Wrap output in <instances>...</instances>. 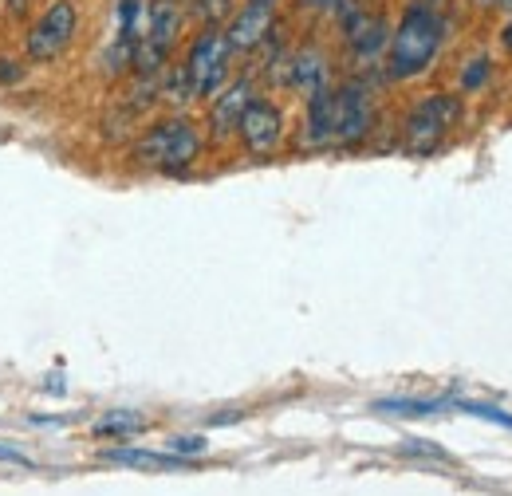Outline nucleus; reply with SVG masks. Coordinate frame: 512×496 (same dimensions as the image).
Returning <instances> with one entry per match:
<instances>
[{"label": "nucleus", "mask_w": 512, "mask_h": 496, "mask_svg": "<svg viewBox=\"0 0 512 496\" xmlns=\"http://www.w3.org/2000/svg\"><path fill=\"white\" fill-rule=\"evenodd\" d=\"M375 126V103L367 87L343 83V87H323L308 95V115H304V146L331 150V146H359Z\"/></svg>", "instance_id": "1"}, {"label": "nucleus", "mask_w": 512, "mask_h": 496, "mask_svg": "<svg viewBox=\"0 0 512 496\" xmlns=\"http://www.w3.org/2000/svg\"><path fill=\"white\" fill-rule=\"evenodd\" d=\"M442 44H446V16L430 0H410L386 40V75L414 79V75L430 71Z\"/></svg>", "instance_id": "2"}, {"label": "nucleus", "mask_w": 512, "mask_h": 496, "mask_svg": "<svg viewBox=\"0 0 512 496\" xmlns=\"http://www.w3.org/2000/svg\"><path fill=\"white\" fill-rule=\"evenodd\" d=\"M130 158L138 166H146V170H158V174H186L201 158V134L182 115L158 119V123H150L142 130V138L134 142Z\"/></svg>", "instance_id": "3"}, {"label": "nucleus", "mask_w": 512, "mask_h": 496, "mask_svg": "<svg viewBox=\"0 0 512 496\" xmlns=\"http://www.w3.org/2000/svg\"><path fill=\"white\" fill-rule=\"evenodd\" d=\"M461 115H465L461 95H446V91L426 95L422 103H414L410 115H406V123H402V146H406V154L430 158L449 134H453V126L461 123Z\"/></svg>", "instance_id": "4"}, {"label": "nucleus", "mask_w": 512, "mask_h": 496, "mask_svg": "<svg viewBox=\"0 0 512 496\" xmlns=\"http://www.w3.org/2000/svg\"><path fill=\"white\" fill-rule=\"evenodd\" d=\"M79 32V4L75 0H52L24 36V56L32 63L60 60Z\"/></svg>", "instance_id": "5"}, {"label": "nucleus", "mask_w": 512, "mask_h": 496, "mask_svg": "<svg viewBox=\"0 0 512 496\" xmlns=\"http://www.w3.org/2000/svg\"><path fill=\"white\" fill-rule=\"evenodd\" d=\"M229 67H233V48L221 28H205L193 36L190 52H186V71H190L197 99H213L229 83Z\"/></svg>", "instance_id": "6"}, {"label": "nucleus", "mask_w": 512, "mask_h": 496, "mask_svg": "<svg viewBox=\"0 0 512 496\" xmlns=\"http://www.w3.org/2000/svg\"><path fill=\"white\" fill-rule=\"evenodd\" d=\"M335 16H339V28H343V44L351 48L355 60L371 63L383 56L386 40H390V24H386L379 12L363 8L359 0H339L335 4Z\"/></svg>", "instance_id": "7"}, {"label": "nucleus", "mask_w": 512, "mask_h": 496, "mask_svg": "<svg viewBox=\"0 0 512 496\" xmlns=\"http://www.w3.org/2000/svg\"><path fill=\"white\" fill-rule=\"evenodd\" d=\"M237 134L253 158H272L284 142V111L268 99H253L237 123Z\"/></svg>", "instance_id": "8"}, {"label": "nucleus", "mask_w": 512, "mask_h": 496, "mask_svg": "<svg viewBox=\"0 0 512 496\" xmlns=\"http://www.w3.org/2000/svg\"><path fill=\"white\" fill-rule=\"evenodd\" d=\"M272 28H276V8L249 0L245 8H237V12L229 16L225 40H229L233 52H253V48H260V44L272 36Z\"/></svg>", "instance_id": "9"}, {"label": "nucleus", "mask_w": 512, "mask_h": 496, "mask_svg": "<svg viewBox=\"0 0 512 496\" xmlns=\"http://www.w3.org/2000/svg\"><path fill=\"white\" fill-rule=\"evenodd\" d=\"M253 83L249 79H237V83H225L217 95H213V107H209V130L213 138H229L237 134V123L245 115V107L253 103Z\"/></svg>", "instance_id": "10"}, {"label": "nucleus", "mask_w": 512, "mask_h": 496, "mask_svg": "<svg viewBox=\"0 0 512 496\" xmlns=\"http://www.w3.org/2000/svg\"><path fill=\"white\" fill-rule=\"evenodd\" d=\"M288 83H292L296 91H304V95L323 91V87H327V60H323L316 48L292 56V63H288Z\"/></svg>", "instance_id": "11"}, {"label": "nucleus", "mask_w": 512, "mask_h": 496, "mask_svg": "<svg viewBox=\"0 0 512 496\" xmlns=\"http://www.w3.org/2000/svg\"><path fill=\"white\" fill-rule=\"evenodd\" d=\"M115 465H134V469H190V457L178 453H150V449H107L103 453Z\"/></svg>", "instance_id": "12"}, {"label": "nucleus", "mask_w": 512, "mask_h": 496, "mask_svg": "<svg viewBox=\"0 0 512 496\" xmlns=\"http://www.w3.org/2000/svg\"><path fill=\"white\" fill-rule=\"evenodd\" d=\"M150 422L138 414V410H107L99 422H95V434L99 437H134L142 434Z\"/></svg>", "instance_id": "13"}, {"label": "nucleus", "mask_w": 512, "mask_h": 496, "mask_svg": "<svg viewBox=\"0 0 512 496\" xmlns=\"http://www.w3.org/2000/svg\"><path fill=\"white\" fill-rule=\"evenodd\" d=\"M158 95H162L166 103H174V107H186L190 99H197V91H193V83H190V71H186V63H174V67H166V71H162V83H158Z\"/></svg>", "instance_id": "14"}, {"label": "nucleus", "mask_w": 512, "mask_h": 496, "mask_svg": "<svg viewBox=\"0 0 512 496\" xmlns=\"http://www.w3.org/2000/svg\"><path fill=\"white\" fill-rule=\"evenodd\" d=\"M142 32H146V4L142 0H119V36L138 48Z\"/></svg>", "instance_id": "15"}, {"label": "nucleus", "mask_w": 512, "mask_h": 496, "mask_svg": "<svg viewBox=\"0 0 512 496\" xmlns=\"http://www.w3.org/2000/svg\"><path fill=\"white\" fill-rule=\"evenodd\" d=\"M190 12L201 28H221L237 8H233V0H190Z\"/></svg>", "instance_id": "16"}, {"label": "nucleus", "mask_w": 512, "mask_h": 496, "mask_svg": "<svg viewBox=\"0 0 512 496\" xmlns=\"http://www.w3.org/2000/svg\"><path fill=\"white\" fill-rule=\"evenodd\" d=\"M485 79H489V60H473L461 71V87H465V91H481Z\"/></svg>", "instance_id": "17"}, {"label": "nucleus", "mask_w": 512, "mask_h": 496, "mask_svg": "<svg viewBox=\"0 0 512 496\" xmlns=\"http://www.w3.org/2000/svg\"><path fill=\"white\" fill-rule=\"evenodd\" d=\"M209 449V441L205 437H170V453H178V457H197V453H205Z\"/></svg>", "instance_id": "18"}, {"label": "nucleus", "mask_w": 512, "mask_h": 496, "mask_svg": "<svg viewBox=\"0 0 512 496\" xmlns=\"http://www.w3.org/2000/svg\"><path fill=\"white\" fill-rule=\"evenodd\" d=\"M0 461H8V465H20V469H32V461H28L20 449H8V445H0Z\"/></svg>", "instance_id": "19"}, {"label": "nucleus", "mask_w": 512, "mask_h": 496, "mask_svg": "<svg viewBox=\"0 0 512 496\" xmlns=\"http://www.w3.org/2000/svg\"><path fill=\"white\" fill-rule=\"evenodd\" d=\"M339 0H300V8H312V12H335Z\"/></svg>", "instance_id": "20"}, {"label": "nucleus", "mask_w": 512, "mask_h": 496, "mask_svg": "<svg viewBox=\"0 0 512 496\" xmlns=\"http://www.w3.org/2000/svg\"><path fill=\"white\" fill-rule=\"evenodd\" d=\"M12 60H0V79H20V67H8Z\"/></svg>", "instance_id": "21"}, {"label": "nucleus", "mask_w": 512, "mask_h": 496, "mask_svg": "<svg viewBox=\"0 0 512 496\" xmlns=\"http://www.w3.org/2000/svg\"><path fill=\"white\" fill-rule=\"evenodd\" d=\"M501 44H505V48H509V52H512V24H509V28H505V32H501Z\"/></svg>", "instance_id": "22"}, {"label": "nucleus", "mask_w": 512, "mask_h": 496, "mask_svg": "<svg viewBox=\"0 0 512 496\" xmlns=\"http://www.w3.org/2000/svg\"><path fill=\"white\" fill-rule=\"evenodd\" d=\"M253 4H272V8H276V4H280V0H253Z\"/></svg>", "instance_id": "23"}, {"label": "nucleus", "mask_w": 512, "mask_h": 496, "mask_svg": "<svg viewBox=\"0 0 512 496\" xmlns=\"http://www.w3.org/2000/svg\"><path fill=\"white\" fill-rule=\"evenodd\" d=\"M497 4H501V8H509V12H512V0H497Z\"/></svg>", "instance_id": "24"}, {"label": "nucleus", "mask_w": 512, "mask_h": 496, "mask_svg": "<svg viewBox=\"0 0 512 496\" xmlns=\"http://www.w3.org/2000/svg\"><path fill=\"white\" fill-rule=\"evenodd\" d=\"M477 4H481V8H489V4H497V0H477Z\"/></svg>", "instance_id": "25"}]
</instances>
